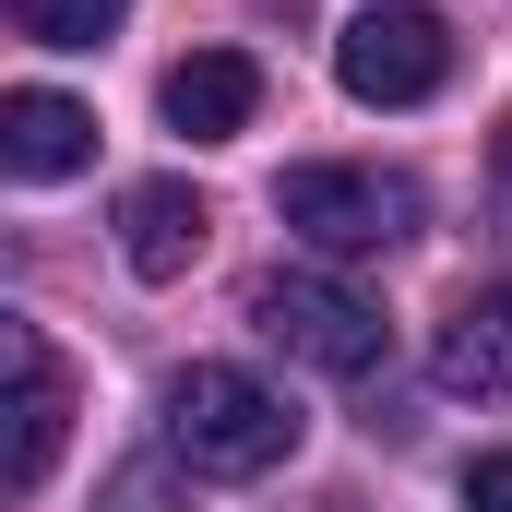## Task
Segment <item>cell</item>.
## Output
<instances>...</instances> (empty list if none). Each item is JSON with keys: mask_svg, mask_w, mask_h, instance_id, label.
Returning <instances> with one entry per match:
<instances>
[{"mask_svg": "<svg viewBox=\"0 0 512 512\" xmlns=\"http://www.w3.org/2000/svg\"><path fill=\"white\" fill-rule=\"evenodd\" d=\"M429 382L465 393V405H501V393H512V274L477 286V298L429 334Z\"/></svg>", "mask_w": 512, "mask_h": 512, "instance_id": "cell-8", "label": "cell"}, {"mask_svg": "<svg viewBox=\"0 0 512 512\" xmlns=\"http://www.w3.org/2000/svg\"><path fill=\"white\" fill-rule=\"evenodd\" d=\"M131 0H12V36L24 48H108Z\"/></svg>", "mask_w": 512, "mask_h": 512, "instance_id": "cell-10", "label": "cell"}, {"mask_svg": "<svg viewBox=\"0 0 512 512\" xmlns=\"http://www.w3.org/2000/svg\"><path fill=\"white\" fill-rule=\"evenodd\" d=\"M167 453L191 477H274L298 453V405L251 370H227V358H191L167 382Z\"/></svg>", "mask_w": 512, "mask_h": 512, "instance_id": "cell-1", "label": "cell"}, {"mask_svg": "<svg viewBox=\"0 0 512 512\" xmlns=\"http://www.w3.org/2000/svg\"><path fill=\"white\" fill-rule=\"evenodd\" d=\"M0 370H12V453H0V477H12V489H36V477L60 465L72 382H60V358H48V334H36V322H0Z\"/></svg>", "mask_w": 512, "mask_h": 512, "instance_id": "cell-5", "label": "cell"}, {"mask_svg": "<svg viewBox=\"0 0 512 512\" xmlns=\"http://www.w3.org/2000/svg\"><path fill=\"white\" fill-rule=\"evenodd\" d=\"M465 512H512V453H489V465L465 477Z\"/></svg>", "mask_w": 512, "mask_h": 512, "instance_id": "cell-11", "label": "cell"}, {"mask_svg": "<svg viewBox=\"0 0 512 512\" xmlns=\"http://www.w3.org/2000/svg\"><path fill=\"white\" fill-rule=\"evenodd\" d=\"M274 215H286L310 251L358 262V251L417 239V179H393V167H286V179H274Z\"/></svg>", "mask_w": 512, "mask_h": 512, "instance_id": "cell-3", "label": "cell"}, {"mask_svg": "<svg viewBox=\"0 0 512 512\" xmlns=\"http://www.w3.org/2000/svg\"><path fill=\"white\" fill-rule=\"evenodd\" d=\"M441 72H453V24L429 0H370L334 36V84L358 108H417V96H441Z\"/></svg>", "mask_w": 512, "mask_h": 512, "instance_id": "cell-4", "label": "cell"}, {"mask_svg": "<svg viewBox=\"0 0 512 512\" xmlns=\"http://www.w3.org/2000/svg\"><path fill=\"white\" fill-rule=\"evenodd\" d=\"M251 322L298 358V370H322V382H370V370L393 358V322L358 298V286H334V274H262Z\"/></svg>", "mask_w": 512, "mask_h": 512, "instance_id": "cell-2", "label": "cell"}, {"mask_svg": "<svg viewBox=\"0 0 512 512\" xmlns=\"http://www.w3.org/2000/svg\"><path fill=\"white\" fill-rule=\"evenodd\" d=\"M155 108H167V131H191V143H239L262 120V60L251 48H191L155 84Z\"/></svg>", "mask_w": 512, "mask_h": 512, "instance_id": "cell-6", "label": "cell"}, {"mask_svg": "<svg viewBox=\"0 0 512 512\" xmlns=\"http://www.w3.org/2000/svg\"><path fill=\"white\" fill-rule=\"evenodd\" d=\"M203 239H215V215H203L191 179H131L120 191V262L143 286H179V274L203 262Z\"/></svg>", "mask_w": 512, "mask_h": 512, "instance_id": "cell-7", "label": "cell"}, {"mask_svg": "<svg viewBox=\"0 0 512 512\" xmlns=\"http://www.w3.org/2000/svg\"><path fill=\"white\" fill-rule=\"evenodd\" d=\"M84 155H96V120L72 96H48V84H12L0 96V167L12 179H72Z\"/></svg>", "mask_w": 512, "mask_h": 512, "instance_id": "cell-9", "label": "cell"}]
</instances>
